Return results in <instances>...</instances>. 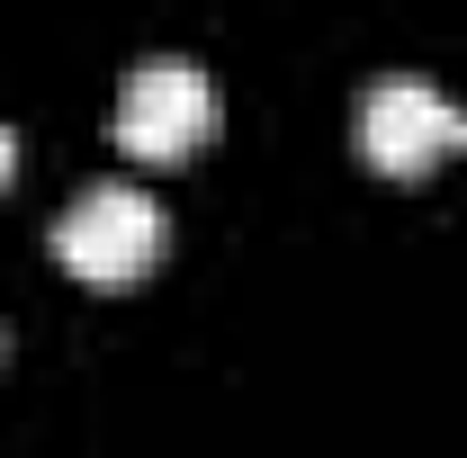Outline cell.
Wrapping results in <instances>:
<instances>
[{
	"label": "cell",
	"instance_id": "1",
	"mask_svg": "<svg viewBox=\"0 0 467 458\" xmlns=\"http://www.w3.org/2000/svg\"><path fill=\"white\" fill-rule=\"evenodd\" d=\"M55 261L90 287H126L162 261V207L135 180H90L55 216Z\"/></svg>",
	"mask_w": 467,
	"mask_h": 458
},
{
	"label": "cell",
	"instance_id": "2",
	"mask_svg": "<svg viewBox=\"0 0 467 458\" xmlns=\"http://www.w3.org/2000/svg\"><path fill=\"white\" fill-rule=\"evenodd\" d=\"M216 135V90L189 55H144L117 90V144L135 162H189Z\"/></svg>",
	"mask_w": 467,
	"mask_h": 458
},
{
	"label": "cell",
	"instance_id": "3",
	"mask_svg": "<svg viewBox=\"0 0 467 458\" xmlns=\"http://www.w3.org/2000/svg\"><path fill=\"white\" fill-rule=\"evenodd\" d=\"M450 144H459V109H450L422 72H387V81L359 99V153H368L378 172L413 180V172H431Z\"/></svg>",
	"mask_w": 467,
	"mask_h": 458
},
{
	"label": "cell",
	"instance_id": "4",
	"mask_svg": "<svg viewBox=\"0 0 467 458\" xmlns=\"http://www.w3.org/2000/svg\"><path fill=\"white\" fill-rule=\"evenodd\" d=\"M9 172H18V144H9V126H0V189H9Z\"/></svg>",
	"mask_w": 467,
	"mask_h": 458
},
{
	"label": "cell",
	"instance_id": "5",
	"mask_svg": "<svg viewBox=\"0 0 467 458\" xmlns=\"http://www.w3.org/2000/svg\"><path fill=\"white\" fill-rule=\"evenodd\" d=\"M459 144H467V109H459Z\"/></svg>",
	"mask_w": 467,
	"mask_h": 458
}]
</instances>
